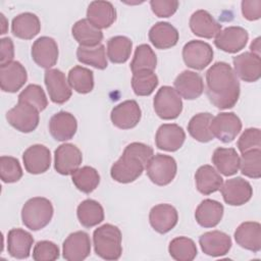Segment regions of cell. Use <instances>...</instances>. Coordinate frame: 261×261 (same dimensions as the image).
<instances>
[{"label": "cell", "mask_w": 261, "mask_h": 261, "mask_svg": "<svg viewBox=\"0 0 261 261\" xmlns=\"http://www.w3.org/2000/svg\"><path fill=\"white\" fill-rule=\"evenodd\" d=\"M32 58L40 67L50 69L57 63L58 46L56 41L47 36L38 38L32 46Z\"/></svg>", "instance_id": "9a60e30c"}, {"label": "cell", "mask_w": 261, "mask_h": 261, "mask_svg": "<svg viewBox=\"0 0 261 261\" xmlns=\"http://www.w3.org/2000/svg\"><path fill=\"white\" fill-rule=\"evenodd\" d=\"M80 223L85 227H93L104 220V210L101 204L95 200H84L76 209Z\"/></svg>", "instance_id": "e575fe53"}, {"label": "cell", "mask_w": 261, "mask_h": 261, "mask_svg": "<svg viewBox=\"0 0 261 261\" xmlns=\"http://www.w3.org/2000/svg\"><path fill=\"white\" fill-rule=\"evenodd\" d=\"M177 30L169 22H156L149 31V40L157 49H168L176 45L178 41Z\"/></svg>", "instance_id": "f1b7e54d"}, {"label": "cell", "mask_w": 261, "mask_h": 261, "mask_svg": "<svg viewBox=\"0 0 261 261\" xmlns=\"http://www.w3.org/2000/svg\"><path fill=\"white\" fill-rule=\"evenodd\" d=\"M76 57L80 62L94 66L98 69H105L108 65L105 47L102 44L93 48L79 46Z\"/></svg>", "instance_id": "b9f144b4"}, {"label": "cell", "mask_w": 261, "mask_h": 261, "mask_svg": "<svg viewBox=\"0 0 261 261\" xmlns=\"http://www.w3.org/2000/svg\"><path fill=\"white\" fill-rule=\"evenodd\" d=\"M120 229L110 223L103 224L93 232L95 253L105 260H117L122 254Z\"/></svg>", "instance_id": "3957f363"}, {"label": "cell", "mask_w": 261, "mask_h": 261, "mask_svg": "<svg viewBox=\"0 0 261 261\" xmlns=\"http://www.w3.org/2000/svg\"><path fill=\"white\" fill-rule=\"evenodd\" d=\"M68 84L80 94H88L94 88V74L89 68L76 65L68 71Z\"/></svg>", "instance_id": "74e56055"}, {"label": "cell", "mask_w": 261, "mask_h": 261, "mask_svg": "<svg viewBox=\"0 0 261 261\" xmlns=\"http://www.w3.org/2000/svg\"><path fill=\"white\" fill-rule=\"evenodd\" d=\"M157 65V57L153 49L148 44H141L136 48L134 58L130 62L133 73L150 70L153 71Z\"/></svg>", "instance_id": "f35d334b"}, {"label": "cell", "mask_w": 261, "mask_h": 261, "mask_svg": "<svg viewBox=\"0 0 261 261\" xmlns=\"http://www.w3.org/2000/svg\"><path fill=\"white\" fill-rule=\"evenodd\" d=\"M18 101L30 103L39 111H43L48 105V100L44 90L39 85L35 84L29 85L27 88H24V90L21 91V93L18 95Z\"/></svg>", "instance_id": "bcb514c9"}, {"label": "cell", "mask_w": 261, "mask_h": 261, "mask_svg": "<svg viewBox=\"0 0 261 261\" xmlns=\"http://www.w3.org/2000/svg\"><path fill=\"white\" fill-rule=\"evenodd\" d=\"M82 161V152L73 144H62L54 152V168L62 175L72 174L79 169Z\"/></svg>", "instance_id": "30bf717a"}, {"label": "cell", "mask_w": 261, "mask_h": 261, "mask_svg": "<svg viewBox=\"0 0 261 261\" xmlns=\"http://www.w3.org/2000/svg\"><path fill=\"white\" fill-rule=\"evenodd\" d=\"M133 42L125 36H115L107 42V56L112 63H124L130 56Z\"/></svg>", "instance_id": "8d00e7d4"}, {"label": "cell", "mask_w": 261, "mask_h": 261, "mask_svg": "<svg viewBox=\"0 0 261 261\" xmlns=\"http://www.w3.org/2000/svg\"><path fill=\"white\" fill-rule=\"evenodd\" d=\"M6 119L8 123L20 133H31L39 124V110L30 103L18 101V103L7 111Z\"/></svg>", "instance_id": "52a82bcc"}, {"label": "cell", "mask_w": 261, "mask_h": 261, "mask_svg": "<svg viewBox=\"0 0 261 261\" xmlns=\"http://www.w3.org/2000/svg\"><path fill=\"white\" fill-rule=\"evenodd\" d=\"M76 129V118L69 112L60 111L50 118L49 132L56 141L63 142L72 139Z\"/></svg>", "instance_id": "cb8c5ba5"}, {"label": "cell", "mask_w": 261, "mask_h": 261, "mask_svg": "<svg viewBox=\"0 0 261 261\" xmlns=\"http://www.w3.org/2000/svg\"><path fill=\"white\" fill-rule=\"evenodd\" d=\"M249 39L248 32L242 27H228L215 37V46L227 53H237L245 48Z\"/></svg>", "instance_id": "2e32d148"}, {"label": "cell", "mask_w": 261, "mask_h": 261, "mask_svg": "<svg viewBox=\"0 0 261 261\" xmlns=\"http://www.w3.org/2000/svg\"><path fill=\"white\" fill-rule=\"evenodd\" d=\"M141 108L135 100H126L119 103L113 107L110 114L112 123L121 129L135 127L141 120Z\"/></svg>", "instance_id": "4fadbf2b"}, {"label": "cell", "mask_w": 261, "mask_h": 261, "mask_svg": "<svg viewBox=\"0 0 261 261\" xmlns=\"http://www.w3.org/2000/svg\"><path fill=\"white\" fill-rule=\"evenodd\" d=\"M44 82L52 102L63 104L71 97V87L61 70L57 68L47 69L44 74Z\"/></svg>", "instance_id": "8fae6325"}, {"label": "cell", "mask_w": 261, "mask_h": 261, "mask_svg": "<svg viewBox=\"0 0 261 261\" xmlns=\"http://www.w3.org/2000/svg\"><path fill=\"white\" fill-rule=\"evenodd\" d=\"M28 73L18 61H11L0 65V86L3 92L15 93L25 84Z\"/></svg>", "instance_id": "ac0fdd59"}, {"label": "cell", "mask_w": 261, "mask_h": 261, "mask_svg": "<svg viewBox=\"0 0 261 261\" xmlns=\"http://www.w3.org/2000/svg\"><path fill=\"white\" fill-rule=\"evenodd\" d=\"M197 190L203 195H210L220 190L223 178L211 165L200 166L195 174Z\"/></svg>", "instance_id": "d6a6232c"}, {"label": "cell", "mask_w": 261, "mask_h": 261, "mask_svg": "<svg viewBox=\"0 0 261 261\" xmlns=\"http://www.w3.org/2000/svg\"><path fill=\"white\" fill-rule=\"evenodd\" d=\"M158 76L154 71L144 70L133 73L132 88L137 96H149L158 86Z\"/></svg>", "instance_id": "7bdbcfd3"}, {"label": "cell", "mask_w": 261, "mask_h": 261, "mask_svg": "<svg viewBox=\"0 0 261 261\" xmlns=\"http://www.w3.org/2000/svg\"><path fill=\"white\" fill-rule=\"evenodd\" d=\"M59 258V248L50 241L38 242L33 250V259L36 261H54Z\"/></svg>", "instance_id": "7dc6e473"}, {"label": "cell", "mask_w": 261, "mask_h": 261, "mask_svg": "<svg viewBox=\"0 0 261 261\" xmlns=\"http://www.w3.org/2000/svg\"><path fill=\"white\" fill-rule=\"evenodd\" d=\"M212 163L225 176L233 175L240 167V156L233 148L218 147L212 155Z\"/></svg>", "instance_id": "836d02e7"}, {"label": "cell", "mask_w": 261, "mask_h": 261, "mask_svg": "<svg viewBox=\"0 0 261 261\" xmlns=\"http://www.w3.org/2000/svg\"><path fill=\"white\" fill-rule=\"evenodd\" d=\"M250 50H251L252 53H254V54L260 56V38H259V37L256 38V39L251 43Z\"/></svg>", "instance_id": "f5cc1de1"}, {"label": "cell", "mask_w": 261, "mask_h": 261, "mask_svg": "<svg viewBox=\"0 0 261 261\" xmlns=\"http://www.w3.org/2000/svg\"><path fill=\"white\" fill-rule=\"evenodd\" d=\"M147 175L151 181L157 186H166L170 184L176 175L177 165L173 157L156 154L146 164Z\"/></svg>", "instance_id": "5b68a950"}, {"label": "cell", "mask_w": 261, "mask_h": 261, "mask_svg": "<svg viewBox=\"0 0 261 261\" xmlns=\"http://www.w3.org/2000/svg\"><path fill=\"white\" fill-rule=\"evenodd\" d=\"M22 161L24 168L29 173H44L51 165L50 150L41 144L33 145L23 152Z\"/></svg>", "instance_id": "d6986e66"}, {"label": "cell", "mask_w": 261, "mask_h": 261, "mask_svg": "<svg viewBox=\"0 0 261 261\" xmlns=\"http://www.w3.org/2000/svg\"><path fill=\"white\" fill-rule=\"evenodd\" d=\"M234 73L247 83L257 82L261 76V59L252 52H244L232 58Z\"/></svg>", "instance_id": "e0dca14e"}, {"label": "cell", "mask_w": 261, "mask_h": 261, "mask_svg": "<svg viewBox=\"0 0 261 261\" xmlns=\"http://www.w3.org/2000/svg\"><path fill=\"white\" fill-rule=\"evenodd\" d=\"M213 116L209 112H202L194 115L188 124V132L192 138L201 143H207L214 139L211 130L210 123Z\"/></svg>", "instance_id": "d590c367"}, {"label": "cell", "mask_w": 261, "mask_h": 261, "mask_svg": "<svg viewBox=\"0 0 261 261\" xmlns=\"http://www.w3.org/2000/svg\"><path fill=\"white\" fill-rule=\"evenodd\" d=\"M190 29L198 37L212 39L221 31V24L208 11L199 9L191 15Z\"/></svg>", "instance_id": "484cf974"}, {"label": "cell", "mask_w": 261, "mask_h": 261, "mask_svg": "<svg viewBox=\"0 0 261 261\" xmlns=\"http://www.w3.org/2000/svg\"><path fill=\"white\" fill-rule=\"evenodd\" d=\"M0 65H4L13 61L14 46L10 38H2L0 40Z\"/></svg>", "instance_id": "816d5d0a"}, {"label": "cell", "mask_w": 261, "mask_h": 261, "mask_svg": "<svg viewBox=\"0 0 261 261\" xmlns=\"http://www.w3.org/2000/svg\"><path fill=\"white\" fill-rule=\"evenodd\" d=\"M212 47L200 40H192L182 48V59L188 67L202 70L209 65L213 59Z\"/></svg>", "instance_id": "9c48e42d"}, {"label": "cell", "mask_w": 261, "mask_h": 261, "mask_svg": "<svg viewBox=\"0 0 261 261\" xmlns=\"http://www.w3.org/2000/svg\"><path fill=\"white\" fill-rule=\"evenodd\" d=\"M153 106L156 114L164 119H175L182 111V101L178 93L169 86L161 87L156 93Z\"/></svg>", "instance_id": "8992f818"}, {"label": "cell", "mask_w": 261, "mask_h": 261, "mask_svg": "<svg viewBox=\"0 0 261 261\" xmlns=\"http://www.w3.org/2000/svg\"><path fill=\"white\" fill-rule=\"evenodd\" d=\"M242 129V121L233 112H221L214 116L210 123L213 137L223 143L232 142Z\"/></svg>", "instance_id": "ba28073f"}, {"label": "cell", "mask_w": 261, "mask_h": 261, "mask_svg": "<svg viewBox=\"0 0 261 261\" xmlns=\"http://www.w3.org/2000/svg\"><path fill=\"white\" fill-rule=\"evenodd\" d=\"M223 211L221 203L212 199H205L197 207L195 218L198 224L203 227H214L221 221Z\"/></svg>", "instance_id": "f546056e"}, {"label": "cell", "mask_w": 261, "mask_h": 261, "mask_svg": "<svg viewBox=\"0 0 261 261\" xmlns=\"http://www.w3.org/2000/svg\"><path fill=\"white\" fill-rule=\"evenodd\" d=\"M22 176V169L19 161L11 156H1L0 177L3 182L11 184L18 181Z\"/></svg>", "instance_id": "f6af8a7d"}, {"label": "cell", "mask_w": 261, "mask_h": 261, "mask_svg": "<svg viewBox=\"0 0 261 261\" xmlns=\"http://www.w3.org/2000/svg\"><path fill=\"white\" fill-rule=\"evenodd\" d=\"M53 212L52 203L48 199L34 197L22 206L21 220L31 230H40L51 221Z\"/></svg>", "instance_id": "277c9868"}, {"label": "cell", "mask_w": 261, "mask_h": 261, "mask_svg": "<svg viewBox=\"0 0 261 261\" xmlns=\"http://www.w3.org/2000/svg\"><path fill=\"white\" fill-rule=\"evenodd\" d=\"M234 240L242 248L257 253L261 250V225L256 221L241 223L234 231Z\"/></svg>", "instance_id": "d4e9b609"}, {"label": "cell", "mask_w": 261, "mask_h": 261, "mask_svg": "<svg viewBox=\"0 0 261 261\" xmlns=\"http://www.w3.org/2000/svg\"><path fill=\"white\" fill-rule=\"evenodd\" d=\"M153 155L154 151L149 145L138 142L128 144L120 158L111 166V177L120 184L135 181Z\"/></svg>", "instance_id": "7a4b0ae2"}, {"label": "cell", "mask_w": 261, "mask_h": 261, "mask_svg": "<svg viewBox=\"0 0 261 261\" xmlns=\"http://www.w3.org/2000/svg\"><path fill=\"white\" fill-rule=\"evenodd\" d=\"M242 13L248 20H257L261 17V0L242 1Z\"/></svg>", "instance_id": "f907efd6"}, {"label": "cell", "mask_w": 261, "mask_h": 261, "mask_svg": "<svg viewBox=\"0 0 261 261\" xmlns=\"http://www.w3.org/2000/svg\"><path fill=\"white\" fill-rule=\"evenodd\" d=\"M87 19L98 29L109 28L116 19V10L109 1H93L87 9Z\"/></svg>", "instance_id": "4316f807"}, {"label": "cell", "mask_w": 261, "mask_h": 261, "mask_svg": "<svg viewBox=\"0 0 261 261\" xmlns=\"http://www.w3.org/2000/svg\"><path fill=\"white\" fill-rule=\"evenodd\" d=\"M1 19H2V25H3V30H2V34H5L6 33V29H5V27H6V19H5V16H4V14L3 13H1Z\"/></svg>", "instance_id": "db71d44e"}, {"label": "cell", "mask_w": 261, "mask_h": 261, "mask_svg": "<svg viewBox=\"0 0 261 261\" xmlns=\"http://www.w3.org/2000/svg\"><path fill=\"white\" fill-rule=\"evenodd\" d=\"M34 244L33 236L21 228H12L7 234V251L9 255L17 259H25L30 256Z\"/></svg>", "instance_id": "83f0119b"}, {"label": "cell", "mask_w": 261, "mask_h": 261, "mask_svg": "<svg viewBox=\"0 0 261 261\" xmlns=\"http://www.w3.org/2000/svg\"><path fill=\"white\" fill-rule=\"evenodd\" d=\"M72 182L77 190L83 193H92L100 182L98 171L91 166H84L76 169L71 176Z\"/></svg>", "instance_id": "60d3db41"}, {"label": "cell", "mask_w": 261, "mask_h": 261, "mask_svg": "<svg viewBox=\"0 0 261 261\" xmlns=\"http://www.w3.org/2000/svg\"><path fill=\"white\" fill-rule=\"evenodd\" d=\"M91 253V241L87 232L79 230L70 233L62 245V256L67 261L85 260Z\"/></svg>", "instance_id": "5bb4252c"}, {"label": "cell", "mask_w": 261, "mask_h": 261, "mask_svg": "<svg viewBox=\"0 0 261 261\" xmlns=\"http://www.w3.org/2000/svg\"><path fill=\"white\" fill-rule=\"evenodd\" d=\"M241 172L251 178L261 176V149H253L242 153L240 158Z\"/></svg>", "instance_id": "ee69618b"}, {"label": "cell", "mask_w": 261, "mask_h": 261, "mask_svg": "<svg viewBox=\"0 0 261 261\" xmlns=\"http://www.w3.org/2000/svg\"><path fill=\"white\" fill-rule=\"evenodd\" d=\"M185 140V130L175 123H164L160 125L155 136L157 148L168 152L177 151L182 146Z\"/></svg>", "instance_id": "ffe728a7"}, {"label": "cell", "mask_w": 261, "mask_h": 261, "mask_svg": "<svg viewBox=\"0 0 261 261\" xmlns=\"http://www.w3.org/2000/svg\"><path fill=\"white\" fill-rule=\"evenodd\" d=\"M174 90L179 96L187 100H195L199 98L204 91V83L202 76L191 70H184L174 80Z\"/></svg>", "instance_id": "603a6c76"}, {"label": "cell", "mask_w": 261, "mask_h": 261, "mask_svg": "<svg viewBox=\"0 0 261 261\" xmlns=\"http://www.w3.org/2000/svg\"><path fill=\"white\" fill-rule=\"evenodd\" d=\"M170 256L176 261H192L197 256V247L194 241L187 237L173 239L168 246Z\"/></svg>", "instance_id": "ab89813d"}, {"label": "cell", "mask_w": 261, "mask_h": 261, "mask_svg": "<svg viewBox=\"0 0 261 261\" xmlns=\"http://www.w3.org/2000/svg\"><path fill=\"white\" fill-rule=\"evenodd\" d=\"M220 192L224 202L231 206L244 205L253 196V189L250 182L240 176L227 179L222 184Z\"/></svg>", "instance_id": "7c38bea8"}, {"label": "cell", "mask_w": 261, "mask_h": 261, "mask_svg": "<svg viewBox=\"0 0 261 261\" xmlns=\"http://www.w3.org/2000/svg\"><path fill=\"white\" fill-rule=\"evenodd\" d=\"M71 34L80 46L88 48L99 46L103 40L102 31L92 24L87 18L77 20L71 29Z\"/></svg>", "instance_id": "4dcf8cb0"}, {"label": "cell", "mask_w": 261, "mask_h": 261, "mask_svg": "<svg viewBox=\"0 0 261 261\" xmlns=\"http://www.w3.org/2000/svg\"><path fill=\"white\" fill-rule=\"evenodd\" d=\"M261 147V133L259 128L250 127L245 129L238 141V148L241 153L253 149H260Z\"/></svg>", "instance_id": "c3c4849f"}, {"label": "cell", "mask_w": 261, "mask_h": 261, "mask_svg": "<svg viewBox=\"0 0 261 261\" xmlns=\"http://www.w3.org/2000/svg\"><path fill=\"white\" fill-rule=\"evenodd\" d=\"M178 220L176 209L170 204H158L150 210L149 221L153 229L159 233L170 231Z\"/></svg>", "instance_id": "44dd1931"}, {"label": "cell", "mask_w": 261, "mask_h": 261, "mask_svg": "<svg viewBox=\"0 0 261 261\" xmlns=\"http://www.w3.org/2000/svg\"><path fill=\"white\" fill-rule=\"evenodd\" d=\"M199 244L203 251L208 256L220 257L228 253L231 248L230 237L220 230H212L203 233L199 238Z\"/></svg>", "instance_id": "7402d4cb"}, {"label": "cell", "mask_w": 261, "mask_h": 261, "mask_svg": "<svg viewBox=\"0 0 261 261\" xmlns=\"http://www.w3.org/2000/svg\"><path fill=\"white\" fill-rule=\"evenodd\" d=\"M240 92V82L228 63L215 62L206 71V94L215 107H233L239 100Z\"/></svg>", "instance_id": "6da1fadb"}, {"label": "cell", "mask_w": 261, "mask_h": 261, "mask_svg": "<svg viewBox=\"0 0 261 261\" xmlns=\"http://www.w3.org/2000/svg\"><path fill=\"white\" fill-rule=\"evenodd\" d=\"M41 30L39 17L32 12H23L16 15L11 22L12 34L23 40H31L36 37Z\"/></svg>", "instance_id": "1f68e13d"}, {"label": "cell", "mask_w": 261, "mask_h": 261, "mask_svg": "<svg viewBox=\"0 0 261 261\" xmlns=\"http://www.w3.org/2000/svg\"><path fill=\"white\" fill-rule=\"evenodd\" d=\"M176 0H151L150 6L152 11L158 17H169L175 13L178 8Z\"/></svg>", "instance_id": "681fc988"}]
</instances>
